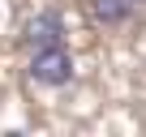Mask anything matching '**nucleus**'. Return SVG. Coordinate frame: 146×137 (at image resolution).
Instances as JSON below:
<instances>
[{"instance_id":"obj_1","label":"nucleus","mask_w":146,"mask_h":137,"mask_svg":"<svg viewBox=\"0 0 146 137\" xmlns=\"http://www.w3.org/2000/svg\"><path fill=\"white\" fill-rule=\"evenodd\" d=\"M30 77L39 86H69L73 82V56L64 43H52V47H35L30 56Z\"/></svg>"},{"instance_id":"obj_2","label":"nucleus","mask_w":146,"mask_h":137,"mask_svg":"<svg viewBox=\"0 0 146 137\" xmlns=\"http://www.w3.org/2000/svg\"><path fill=\"white\" fill-rule=\"evenodd\" d=\"M26 47H52V43H64V17L60 13H35L22 30Z\"/></svg>"},{"instance_id":"obj_3","label":"nucleus","mask_w":146,"mask_h":137,"mask_svg":"<svg viewBox=\"0 0 146 137\" xmlns=\"http://www.w3.org/2000/svg\"><path fill=\"white\" fill-rule=\"evenodd\" d=\"M142 0H86V9L99 26H125L133 13H137Z\"/></svg>"}]
</instances>
